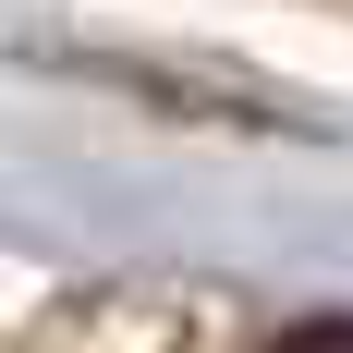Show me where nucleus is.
Masks as SVG:
<instances>
[{
  "label": "nucleus",
  "mask_w": 353,
  "mask_h": 353,
  "mask_svg": "<svg viewBox=\"0 0 353 353\" xmlns=\"http://www.w3.org/2000/svg\"><path fill=\"white\" fill-rule=\"evenodd\" d=\"M281 353H353V329H292Z\"/></svg>",
  "instance_id": "obj_1"
}]
</instances>
